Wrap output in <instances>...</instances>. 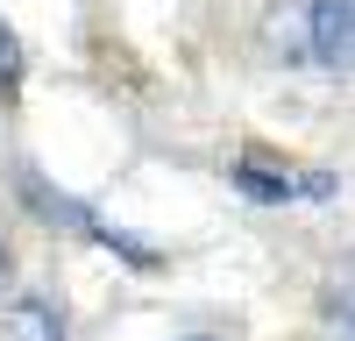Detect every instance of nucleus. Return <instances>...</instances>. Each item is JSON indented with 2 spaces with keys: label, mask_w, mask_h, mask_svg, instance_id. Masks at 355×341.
I'll return each instance as SVG.
<instances>
[{
  "label": "nucleus",
  "mask_w": 355,
  "mask_h": 341,
  "mask_svg": "<svg viewBox=\"0 0 355 341\" xmlns=\"http://www.w3.org/2000/svg\"><path fill=\"white\" fill-rule=\"evenodd\" d=\"M15 192L28 199V213H36V220H50V227H78L85 242H100V249H114V256H128L135 270H150V263H157V249H150V242H135L128 227H114L107 213L85 207V199L50 192V185H43V170H28V164H21V170H15Z\"/></svg>",
  "instance_id": "f257e3e1"
},
{
  "label": "nucleus",
  "mask_w": 355,
  "mask_h": 341,
  "mask_svg": "<svg viewBox=\"0 0 355 341\" xmlns=\"http://www.w3.org/2000/svg\"><path fill=\"white\" fill-rule=\"evenodd\" d=\"M227 178H234L242 199H256V207H291V199H334L341 192L334 170H299V164H277V157H263V150L234 157Z\"/></svg>",
  "instance_id": "f03ea898"
},
{
  "label": "nucleus",
  "mask_w": 355,
  "mask_h": 341,
  "mask_svg": "<svg viewBox=\"0 0 355 341\" xmlns=\"http://www.w3.org/2000/svg\"><path fill=\"white\" fill-rule=\"evenodd\" d=\"M306 57L355 78V0H306Z\"/></svg>",
  "instance_id": "7ed1b4c3"
},
{
  "label": "nucleus",
  "mask_w": 355,
  "mask_h": 341,
  "mask_svg": "<svg viewBox=\"0 0 355 341\" xmlns=\"http://www.w3.org/2000/svg\"><path fill=\"white\" fill-rule=\"evenodd\" d=\"M0 341H64V313L50 292H21L0 306Z\"/></svg>",
  "instance_id": "20e7f679"
},
{
  "label": "nucleus",
  "mask_w": 355,
  "mask_h": 341,
  "mask_svg": "<svg viewBox=\"0 0 355 341\" xmlns=\"http://www.w3.org/2000/svg\"><path fill=\"white\" fill-rule=\"evenodd\" d=\"M15 78H21V43H15V28L0 21V93H15Z\"/></svg>",
  "instance_id": "39448f33"
},
{
  "label": "nucleus",
  "mask_w": 355,
  "mask_h": 341,
  "mask_svg": "<svg viewBox=\"0 0 355 341\" xmlns=\"http://www.w3.org/2000/svg\"><path fill=\"white\" fill-rule=\"evenodd\" d=\"M334 306H341V313H348V334H355V277H348V299H341V292H334Z\"/></svg>",
  "instance_id": "423d86ee"
},
{
  "label": "nucleus",
  "mask_w": 355,
  "mask_h": 341,
  "mask_svg": "<svg viewBox=\"0 0 355 341\" xmlns=\"http://www.w3.org/2000/svg\"><path fill=\"white\" fill-rule=\"evenodd\" d=\"M0 292H8V242H0Z\"/></svg>",
  "instance_id": "0eeeda50"
}]
</instances>
